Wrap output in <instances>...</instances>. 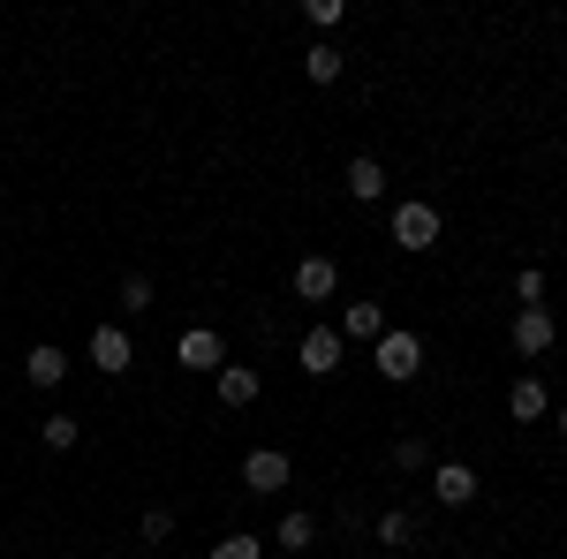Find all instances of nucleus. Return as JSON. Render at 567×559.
Returning a JSON list of instances; mask_svg holds the SVG:
<instances>
[{
	"label": "nucleus",
	"instance_id": "obj_22",
	"mask_svg": "<svg viewBox=\"0 0 567 559\" xmlns=\"http://www.w3.org/2000/svg\"><path fill=\"white\" fill-rule=\"evenodd\" d=\"M144 537H152V545H159V537H175V515H167V507H152V515H144Z\"/></svg>",
	"mask_w": 567,
	"mask_h": 559
},
{
	"label": "nucleus",
	"instance_id": "obj_21",
	"mask_svg": "<svg viewBox=\"0 0 567 559\" xmlns=\"http://www.w3.org/2000/svg\"><path fill=\"white\" fill-rule=\"evenodd\" d=\"M122 310H152V280H144V272L122 280Z\"/></svg>",
	"mask_w": 567,
	"mask_h": 559
},
{
	"label": "nucleus",
	"instance_id": "obj_9",
	"mask_svg": "<svg viewBox=\"0 0 567 559\" xmlns=\"http://www.w3.org/2000/svg\"><path fill=\"white\" fill-rule=\"evenodd\" d=\"M553 348V310H515V355H545Z\"/></svg>",
	"mask_w": 567,
	"mask_h": 559
},
{
	"label": "nucleus",
	"instance_id": "obj_4",
	"mask_svg": "<svg viewBox=\"0 0 567 559\" xmlns=\"http://www.w3.org/2000/svg\"><path fill=\"white\" fill-rule=\"evenodd\" d=\"M432 491H439V507H470V499H477V469H470V462H439Z\"/></svg>",
	"mask_w": 567,
	"mask_h": 559
},
{
	"label": "nucleus",
	"instance_id": "obj_16",
	"mask_svg": "<svg viewBox=\"0 0 567 559\" xmlns=\"http://www.w3.org/2000/svg\"><path fill=\"white\" fill-rule=\"evenodd\" d=\"M39 438L53 446V454H69V446H76V416H45V424H39Z\"/></svg>",
	"mask_w": 567,
	"mask_h": 559
},
{
	"label": "nucleus",
	"instance_id": "obj_24",
	"mask_svg": "<svg viewBox=\"0 0 567 559\" xmlns=\"http://www.w3.org/2000/svg\"><path fill=\"white\" fill-rule=\"evenodd\" d=\"M303 559H310V552H303Z\"/></svg>",
	"mask_w": 567,
	"mask_h": 559
},
{
	"label": "nucleus",
	"instance_id": "obj_13",
	"mask_svg": "<svg viewBox=\"0 0 567 559\" xmlns=\"http://www.w3.org/2000/svg\"><path fill=\"white\" fill-rule=\"evenodd\" d=\"M349 197L355 205H379V197H386V167H379V159H355L349 167Z\"/></svg>",
	"mask_w": 567,
	"mask_h": 559
},
{
	"label": "nucleus",
	"instance_id": "obj_11",
	"mask_svg": "<svg viewBox=\"0 0 567 559\" xmlns=\"http://www.w3.org/2000/svg\"><path fill=\"white\" fill-rule=\"evenodd\" d=\"M379 333H386L379 302H341V341H379Z\"/></svg>",
	"mask_w": 567,
	"mask_h": 559
},
{
	"label": "nucleus",
	"instance_id": "obj_5",
	"mask_svg": "<svg viewBox=\"0 0 567 559\" xmlns=\"http://www.w3.org/2000/svg\"><path fill=\"white\" fill-rule=\"evenodd\" d=\"M91 363H99V371H114V379H122V371H130V363H136L130 333H122V325H99V333H91Z\"/></svg>",
	"mask_w": 567,
	"mask_h": 559
},
{
	"label": "nucleus",
	"instance_id": "obj_6",
	"mask_svg": "<svg viewBox=\"0 0 567 559\" xmlns=\"http://www.w3.org/2000/svg\"><path fill=\"white\" fill-rule=\"evenodd\" d=\"M303 371H310V379H333V371H341V333L310 325V333H303Z\"/></svg>",
	"mask_w": 567,
	"mask_h": 559
},
{
	"label": "nucleus",
	"instance_id": "obj_1",
	"mask_svg": "<svg viewBox=\"0 0 567 559\" xmlns=\"http://www.w3.org/2000/svg\"><path fill=\"white\" fill-rule=\"evenodd\" d=\"M416 371H424V341H416V333H379V379L409 386Z\"/></svg>",
	"mask_w": 567,
	"mask_h": 559
},
{
	"label": "nucleus",
	"instance_id": "obj_19",
	"mask_svg": "<svg viewBox=\"0 0 567 559\" xmlns=\"http://www.w3.org/2000/svg\"><path fill=\"white\" fill-rule=\"evenodd\" d=\"M416 537V521L409 515H379V545H409Z\"/></svg>",
	"mask_w": 567,
	"mask_h": 559
},
{
	"label": "nucleus",
	"instance_id": "obj_18",
	"mask_svg": "<svg viewBox=\"0 0 567 559\" xmlns=\"http://www.w3.org/2000/svg\"><path fill=\"white\" fill-rule=\"evenodd\" d=\"M515 296H523V310H545V272H537V265L515 280Z\"/></svg>",
	"mask_w": 567,
	"mask_h": 559
},
{
	"label": "nucleus",
	"instance_id": "obj_10",
	"mask_svg": "<svg viewBox=\"0 0 567 559\" xmlns=\"http://www.w3.org/2000/svg\"><path fill=\"white\" fill-rule=\"evenodd\" d=\"M243 484H250V491H280V484H288V454H272V446H258V454L243 462Z\"/></svg>",
	"mask_w": 567,
	"mask_h": 559
},
{
	"label": "nucleus",
	"instance_id": "obj_15",
	"mask_svg": "<svg viewBox=\"0 0 567 559\" xmlns=\"http://www.w3.org/2000/svg\"><path fill=\"white\" fill-rule=\"evenodd\" d=\"M507 408H515L523 424H537V416H545V379H515V393H507Z\"/></svg>",
	"mask_w": 567,
	"mask_h": 559
},
{
	"label": "nucleus",
	"instance_id": "obj_2",
	"mask_svg": "<svg viewBox=\"0 0 567 559\" xmlns=\"http://www.w3.org/2000/svg\"><path fill=\"white\" fill-rule=\"evenodd\" d=\"M393 242H401V250H432L439 242V213L432 205H393Z\"/></svg>",
	"mask_w": 567,
	"mask_h": 559
},
{
	"label": "nucleus",
	"instance_id": "obj_3",
	"mask_svg": "<svg viewBox=\"0 0 567 559\" xmlns=\"http://www.w3.org/2000/svg\"><path fill=\"white\" fill-rule=\"evenodd\" d=\"M175 355H182V371H213V379H219V363H227V348H219L213 325H189L175 341Z\"/></svg>",
	"mask_w": 567,
	"mask_h": 559
},
{
	"label": "nucleus",
	"instance_id": "obj_8",
	"mask_svg": "<svg viewBox=\"0 0 567 559\" xmlns=\"http://www.w3.org/2000/svg\"><path fill=\"white\" fill-rule=\"evenodd\" d=\"M258 393H265V379L250 363H219V401H227V408H250Z\"/></svg>",
	"mask_w": 567,
	"mask_h": 559
},
{
	"label": "nucleus",
	"instance_id": "obj_20",
	"mask_svg": "<svg viewBox=\"0 0 567 559\" xmlns=\"http://www.w3.org/2000/svg\"><path fill=\"white\" fill-rule=\"evenodd\" d=\"M280 545L303 559V545H310V515H288V521H280Z\"/></svg>",
	"mask_w": 567,
	"mask_h": 559
},
{
	"label": "nucleus",
	"instance_id": "obj_14",
	"mask_svg": "<svg viewBox=\"0 0 567 559\" xmlns=\"http://www.w3.org/2000/svg\"><path fill=\"white\" fill-rule=\"evenodd\" d=\"M341 61H349L341 45H310V53H303V76H310V84H341Z\"/></svg>",
	"mask_w": 567,
	"mask_h": 559
},
{
	"label": "nucleus",
	"instance_id": "obj_17",
	"mask_svg": "<svg viewBox=\"0 0 567 559\" xmlns=\"http://www.w3.org/2000/svg\"><path fill=\"white\" fill-rule=\"evenodd\" d=\"M213 559H265V545H258V537H219Z\"/></svg>",
	"mask_w": 567,
	"mask_h": 559
},
{
	"label": "nucleus",
	"instance_id": "obj_7",
	"mask_svg": "<svg viewBox=\"0 0 567 559\" xmlns=\"http://www.w3.org/2000/svg\"><path fill=\"white\" fill-rule=\"evenodd\" d=\"M333 288H341V265H333V258H303V265H296V296H303V302H326Z\"/></svg>",
	"mask_w": 567,
	"mask_h": 559
},
{
	"label": "nucleus",
	"instance_id": "obj_23",
	"mask_svg": "<svg viewBox=\"0 0 567 559\" xmlns=\"http://www.w3.org/2000/svg\"><path fill=\"white\" fill-rule=\"evenodd\" d=\"M560 438H567V408H560Z\"/></svg>",
	"mask_w": 567,
	"mask_h": 559
},
{
	"label": "nucleus",
	"instance_id": "obj_12",
	"mask_svg": "<svg viewBox=\"0 0 567 559\" xmlns=\"http://www.w3.org/2000/svg\"><path fill=\"white\" fill-rule=\"evenodd\" d=\"M61 371H69V355H61L53 341H39L31 355H23V379H31V386H45V393L61 386Z\"/></svg>",
	"mask_w": 567,
	"mask_h": 559
}]
</instances>
